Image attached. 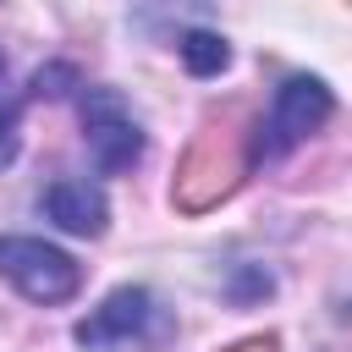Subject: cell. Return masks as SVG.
Here are the masks:
<instances>
[{
	"label": "cell",
	"instance_id": "1",
	"mask_svg": "<svg viewBox=\"0 0 352 352\" xmlns=\"http://www.w3.org/2000/svg\"><path fill=\"white\" fill-rule=\"evenodd\" d=\"M248 176V126L231 110H214L204 116V126L192 132L182 165H176V182H170V204L182 214H204L214 204H226Z\"/></svg>",
	"mask_w": 352,
	"mask_h": 352
},
{
	"label": "cell",
	"instance_id": "2",
	"mask_svg": "<svg viewBox=\"0 0 352 352\" xmlns=\"http://www.w3.org/2000/svg\"><path fill=\"white\" fill-rule=\"evenodd\" d=\"M330 116H336V99H330V88L319 77H286L275 88V99H270V116H264L258 143L248 148V160H280V154H292Z\"/></svg>",
	"mask_w": 352,
	"mask_h": 352
},
{
	"label": "cell",
	"instance_id": "3",
	"mask_svg": "<svg viewBox=\"0 0 352 352\" xmlns=\"http://www.w3.org/2000/svg\"><path fill=\"white\" fill-rule=\"evenodd\" d=\"M0 275L28 302H66L82 286V264L44 236H0Z\"/></svg>",
	"mask_w": 352,
	"mask_h": 352
},
{
	"label": "cell",
	"instance_id": "4",
	"mask_svg": "<svg viewBox=\"0 0 352 352\" xmlns=\"http://www.w3.org/2000/svg\"><path fill=\"white\" fill-rule=\"evenodd\" d=\"M77 110H82L88 154H94V165H99L104 176L138 165V154H143V126H138V116L126 110V99H121L116 88H82Z\"/></svg>",
	"mask_w": 352,
	"mask_h": 352
},
{
	"label": "cell",
	"instance_id": "5",
	"mask_svg": "<svg viewBox=\"0 0 352 352\" xmlns=\"http://www.w3.org/2000/svg\"><path fill=\"white\" fill-rule=\"evenodd\" d=\"M165 330H170V319L143 286H116L88 319H77L72 336H77V346L99 352V346H116V341H154Z\"/></svg>",
	"mask_w": 352,
	"mask_h": 352
},
{
	"label": "cell",
	"instance_id": "6",
	"mask_svg": "<svg viewBox=\"0 0 352 352\" xmlns=\"http://www.w3.org/2000/svg\"><path fill=\"white\" fill-rule=\"evenodd\" d=\"M44 214H50L60 231H72V236H99L104 220H110V204H104V192H99L94 182L60 176V182L44 187Z\"/></svg>",
	"mask_w": 352,
	"mask_h": 352
},
{
	"label": "cell",
	"instance_id": "7",
	"mask_svg": "<svg viewBox=\"0 0 352 352\" xmlns=\"http://www.w3.org/2000/svg\"><path fill=\"white\" fill-rule=\"evenodd\" d=\"M182 66L192 72V77H214V72H226L231 66V50H226V38L220 33H209V28H192V33H182Z\"/></svg>",
	"mask_w": 352,
	"mask_h": 352
},
{
	"label": "cell",
	"instance_id": "8",
	"mask_svg": "<svg viewBox=\"0 0 352 352\" xmlns=\"http://www.w3.org/2000/svg\"><path fill=\"white\" fill-rule=\"evenodd\" d=\"M226 352H280V341H275V336H248V341H236V346H226Z\"/></svg>",
	"mask_w": 352,
	"mask_h": 352
},
{
	"label": "cell",
	"instance_id": "9",
	"mask_svg": "<svg viewBox=\"0 0 352 352\" xmlns=\"http://www.w3.org/2000/svg\"><path fill=\"white\" fill-rule=\"evenodd\" d=\"M11 154V110H0V160Z\"/></svg>",
	"mask_w": 352,
	"mask_h": 352
},
{
	"label": "cell",
	"instance_id": "10",
	"mask_svg": "<svg viewBox=\"0 0 352 352\" xmlns=\"http://www.w3.org/2000/svg\"><path fill=\"white\" fill-rule=\"evenodd\" d=\"M0 72H6V55H0Z\"/></svg>",
	"mask_w": 352,
	"mask_h": 352
}]
</instances>
